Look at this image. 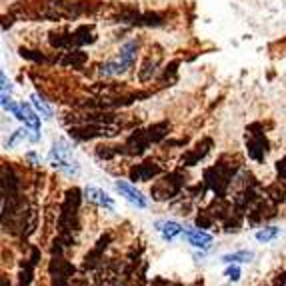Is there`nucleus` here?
<instances>
[{
  "mask_svg": "<svg viewBox=\"0 0 286 286\" xmlns=\"http://www.w3.org/2000/svg\"><path fill=\"white\" fill-rule=\"evenodd\" d=\"M260 124H252L246 130V148H248V156L256 162H262L264 156H266V150H268V142L264 138L262 132H258Z\"/></svg>",
  "mask_w": 286,
  "mask_h": 286,
  "instance_id": "obj_2",
  "label": "nucleus"
},
{
  "mask_svg": "<svg viewBox=\"0 0 286 286\" xmlns=\"http://www.w3.org/2000/svg\"><path fill=\"white\" fill-rule=\"evenodd\" d=\"M2 286H10V284H8V280H6V276H2Z\"/></svg>",
  "mask_w": 286,
  "mask_h": 286,
  "instance_id": "obj_19",
  "label": "nucleus"
},
{
  "mask_svg": "<svg viewBox=\"0 0 286 286\" xmlns=\"http://www.w3.org/2000/svg\"><path fill=\"white\" fill-rule=\"evenodd\" d=\"M50 160H52V166L64 170L66 174H78L80 172V166L76 160H72V152H70V146L66 140H58L52 144V150H50Z\"/></svg>",
  "mask_w": 286,
  "mask_h": 286,
  "instance_id": "obj_1",
  "label": "nucleus"
},
{
  "mask_svg": "<svg viewBox=\"0 0 286 286\" xmlns=\"http://www.w3.org/2000/svg\"><path fill=\"white\" fill-rule=\"evenodd\" d=\"M124 70H126V66L120 60H108L100 66L102 76H116V74H122Z\"/></svg>",
  "mask_w": 286,
  "mask_h": 286,
  "instance_id": "obj_11",
  "label": "nucleus"
},
{
  "mask_svg": "<svg viewBox=\"0 0 286 286\" xmlns=\"http://www.w3.org/2000/svg\"><path fill=\"white\" fill-rule=\"evenodd\" d=\"M210 146H212V140H210V138H204L200 144L196 146V150L188 152L186 156L182 158V164H184V166H194V164H198V160H202L206 154H208Z\"/></svg>",
  "mask_w": 286,
  "mask_h": 286,
  "instance_id": "obj_8",
  "label": "nucleus"
},
{
  "mask_svg": "<svg viewBox=\"0 0 286 286\" xmlns=\"http://www.w3.org/2000/svg\"><path fill=\"white\" fill-rule=\"evenodd\" d=\"M84 194H86V198H88L90 202H94V204H98V206H102V208H108V210H114L112 198H110L104 190L94 188V186H88V188L84 190Z\"/></svg>",
  "mask_w": 286,
  "mask_h": 286,
  "instance_id": "obj_7",
  "label": "nucleus"
},
{
  "mask_svg": "<svg viewBox=\"0 0 286 286\" xmlns=\"http://www.w3.org/2000/svg\"><path fill=\"white\" fill-rule=\"evenodd\" d=\"M252 252L250 250H238V252H232V254H226L222 256V260L226 264H232V262H250L252 260Z\"/></svg>",
  "mask_w": 286,
  "mask_h": 286,
  "instance_id": "obj_13",
  "label": "nucleus"
},
{
  "mask_svg": "<svg viewBox=\"0 0 286 286\" xmlns=\"http://www.w3.org/2000/svg\"><path fill=\"white\" fill-rule=\"evenodd\" d=\"M226 276H228L232 282H236V280L240 278V268H238V266H230V268L226 270Z\"/></svg>",
  "mask_w": 286,
  "mask_h": 286,
  "instance_id": "obj_16",
  "label": "nucleus"
},
{
  "mask_svg": "<svg viewBox=\"0 0 286 286\" xmlns=\"http://www.w3.org/2000/svg\"><path fill=\"white\" fill-rule=\"evenodd\" d=\"M156 230L162 234L164 240H174L176 236H178L180 232H184V228L178 224V222H174V220H164V222H158L156 224Z\"/></svg>",
  "mask_w": 286,
  "mask_h": 286,
  "instance_id": "obj_9",
  "label": "nucleus"
},
{
  "mask_svg": "<svg viewBox=\"0 0 286 286\" xmlns=\"http://www.w3.org/2000/svg\"><path fill=\"white\" fill-rule=\"evenodd\" d=\"M276 236H278V228H274V226H268V228L256 232V240H260V242H270Z\"/></svg>",
  "mask_w": 286,
  "mask_h": 286,
  "instance_id": "obj_14",
  "label": "nucleus"
},
{
  "mask_svg": "<svg viewBox=\"0 0 286 286\" xmlns=\"http://www.w3.org/2000/svg\"><path fill=\"white\" fill-rule=\"evenodd\" d=\"M276 168H278V174H280L282 178L286 180V158H282V160L278 162V166H276Z\"/></svg>",
  "mask_w": 286,
  "mask_h": 286,
  "instance_id": "obj_18",
  "label": "nucleus"
},
{
  "mask_svg": "<svg viewBox=\"0 0 286 286\" xmlns=\"http://www.w3.org/2000/svg\"><path fill=\"white\" fill-rule=\"evenodd\" d=\"M22 110H24V124H26L28 128H32L34 132H38V130H40V118L36 116V112L30 108V104H24V102H22Z\"/></svg>",
  "mask_w": 286,
  "mask_h": 286,
  "instance_id": "obj_12",
  "label": "nucleus"
},
{
  "mask_svg": "<svg viewBox=\"0 0 286 286\" xmlns=\"http://www.w3.org/2000/svg\"><path fill=\"white\" fill-rule=\"evenodd\" d=\"M32 104H34V108L38 110V112L44 116V118H52V110L42 102V98H38L36 94H32Z\"/></svg>",
  "mask_w": 286,
  "mask_h": 286,
  "instance_id": "obj_15",
  "label": "nucleus"
},
{
  "mask_svg": "<svg viewBox=\"0 0 286 286\" xmlns=\"http://www.w3.org/2000/svg\"><path fill=\"white\" fill-rule=\"evenodd\" d=\"M0 78H2V92H4V94H6V92L10 94V90H12V86H10V80L6 78V74H4V72L0 74Z\"/></svg>",
  "mask_w": 286,
  "mask_h": 286,
  "instance_id": "obj_17",
  "label": "nucleus"
},
{
  "mask_svg": "<svg viewBox=\"0 0 286 286\" xmlns=\"http://www.w3.org/2000/svg\"><path fill=\"white\" fill-rule=\"evenodd\" d=\"M184 236L196 248H208L210 242H212V236L208 232L200 230V228H184Z\"/></svg>",
  "mask_w": 286,
  "mask_h": 286,
  "instance_id": "obj_6",
  "label": "nucleus"
},
{
  "mask_svg": "<svg viewBox=\"0 0 286 286\" xmlns=\"http://www.w3.org/2000/svg\"><path fill=\"white\" fill-rule=\"evenodd\" d=\"M136 52H138V42H126V44H122L120 46V54H118V60L126 66H132L134 64V60H136Z\"/></svg>",
  "mask_w": 286,
  "mask_h": 286,
  "instance_id": "obj_10",
  "label": "nucleus"
},
{
  "mask_svg": "<svg viewBox=\"0 0 286 286\" xmlns=\"http://www.w3.org/2000/svg\"><path fill=\"white\" fill-rule=\"evenodd\" d=\"M176 180H180L178 174H170V176H166V178H162L158 184L152 186V196L156 198V200H164V198L174 196L180 190V182H176Z\"/></svg>",
  "mask_w": 286,
  "mask_h": 286,
  "instance_id": "obj_3",
  "label": "nucleus"
},
{
  "mask_svg": "<svg viewBox=\"0 0 286 286\" xmlns=\"http://www.w3.org/2000/svg\"><path fill=\"white\" fill-rule=\"evenodd\" d=\"M156 174H160V166L156 162H142L130 170V178L132 180H150Z\"/></svg>",
  "mask_w": 286,
  "mask_h": 286,
  "instance_id": "obj_5",
  "label": "nucleus"
},
{
  "mask_svg": "<svg viewBox=\"0 0 286 286\" xmlns=\"http://www.w3.org/2000/svg\"><path fill=\"white\" fill-rule=\"evenodd\" d=\"M114 186H116V190L126 198L130 204H134V206H138V208H146V206H148V200L142 196V192L136 190L132 184H128V182H124V180H118Z\"/></svg>",
  "mask_w": 286,
  "mask_h": 286,
  "instance_id": "obj_4",
  "label": "nucleus"
}]
</instances>
